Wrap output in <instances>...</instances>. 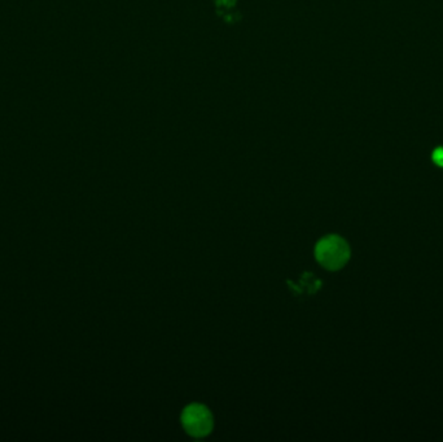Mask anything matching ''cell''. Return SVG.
<instances>
[{
	"label": "cell",
	"instance_id": "obj_1",
	"mask_svg": "<svg viewBox=\"0 0 443 442\" xmlns=\"http://www.w3.org/2000/svg\"><path fill=\"white\" fill-rule=\"evenodd\" d=\"M314 253L319 265L331 271L342 269L351 254L348 241L339 235L322 237L315 245Z\"/></svg>",
	"mask_w": 443,
	"mask_h": 442
},
{
	"label": "cell",
	"instance_id": "obj_2",
	"mask_svg": "<svg viewBox=\"0 0 443 442\" xmlns=\"http://www.w3.org/2000/svg\"><path fill=\"white\" fill-rule=\"evenodd\" d=\"M181 422L184 431L196 438L205 437L214 428L213 414L202 403L188 405L183 410Z\"/></svg>",
	"mask_w": 443,
	"mask_h": 442
},
{
	"label": "cell",
	"instance_id": "obj_3",
	"mask_svg": "<svg viewBox=\"0 0 443 442\" xmlns=\"http://www.w3.org/2000/svg\"><path fill=\"white\" fill-rule=\"evenodd\" d=\"M288 285H289V288L292 289L293 293L296 296H300V294H303V293L312 294V293H317L320 289L322 280H319L311 273H305V274H302L301 279H300V282L297 285L292 283L291 280H288Z\"/></svg>",
	"mask_w": 443,
	"mask_h": 442
},
{
	"label": "cell",
	"instance_id": "obj_4",
	"mask_svg": "<svg viewBox=\"0 0 443 442\" xmlns=\"http://www.w3.org/2000/svg\"><path fill=\"white\" fill-rule=\"evenodd\" d=\"M215 4L222 8H232L236 4V0H214Z\"/></svg>",
	"mask_w": 443,
	"mask_h": 442
},
{
	"label": "cell",
	"instance_id": "obj_5",
	"mask_svg": "<svg viewBox=\"0 0 443 442\" xmlns=\"http://www.w3.org/2000/svg\"><path fill=\"white\" fill-rule=\"evenodd\" d=\"M433 161L438 166H443V148H438L433 153Z\"/></svg>",
	"mask_w": 443,
	"mask_h": 442
}]
</instances>
